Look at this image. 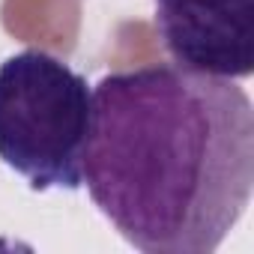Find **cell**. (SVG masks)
Returning <instances> with one entry per match:
<instances>
[{
  "label": "cell",
  "mask_w": 254,
  "mask_h": 254,
  "mask_svg": "<svg viewBox=\"0 0 254 254\" xmlns=\"http://www.w3.org/2000/svg\"><path fill=\"white\" fill-rule=\"evenodd\" d=\"M81 177L138 251L212 254L254 191L251 99L180 63L111 72L93 87Z\"/></svg>",
  "instance_id": "6da1fadb"
},
{
  "label": "cell",
  "mask_w": 254,
  "mask_h": 254,
  "mask_svg": "<svg viewBox=\"0 0 254 254\" xmlns=\"http://www.w3.org/2000/svg\"><path fill=\"white\" fill-rule=\"evenodd\" d=\"M93 90L66 60L27 48L0 63V162L33 191L84 186Z\"/></svg>",
  "instance_id": "7a4b0ae2"
},
{
  "label": "cell",
  "mask_w": 254,
  "mask_h": 254,
  "mask_svg": "<svg viewBox=\"0 0 254 254\" xmlns=\"http://www.w3.org/2000/svg\"><path fill=\"white\" fill-rule=\"evenodd\" d=\"M156 30L174 63L218 75L254 72V0H153Z\"/></svg>",
  "instance_id": "3957f363"
}]
</instances>
